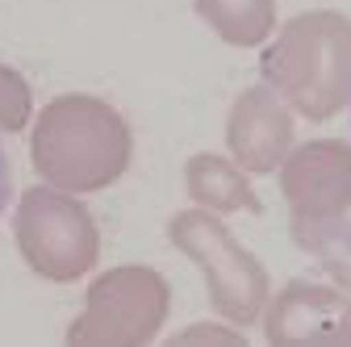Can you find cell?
Returning <instances> with one entry per match:
<instances>
[{
  "label": "cell",
  "mask_w": 351,
  "mask_h": 347,
  "mask_svg": "<svg viewBox=\"0 0 351 347\" xmlns=\"http://www.w3.org/2000/svg\"><path fill=\"white\" fill-rule=\"evenodd\" d=\"M201 339L243 347V335H239V331H230V326H189V331H180V335H171V343H201Z\"/></svg>",
  "instance_id": "obj_13"
},
{
  "label": "cell",
  "mask_w": 351,
  "mask_h": 347,
  "mask_svg": "<svg viewBox=\"0 0 351 347\" xmlns=\"http://www.w3.org/2000/svg\"><path fill=\"white\" fill-rule=\"evenodd\" d=\"M171 310L167 280L147 264H121L101 272L84 293V314L67 326L71 347H143Z\"/></svg>",
  "instance_id": "obj_5"
},
{
  "label": "cell",
  "mask_w": 351,
  "mask_h": 347,
  "mask_svg": "<svg viewBox=\"0 0 351 347\" xmlns=\"http://www.w3.org/2000/svg\"><path fill=\"white\" fill-rule=\"evenodd\" d=\"M167 239L205 272L209 306L226 322L234 326L259 322L263 306H268V272L209 209H180L167 222Z\"/></svg>",
  "instance_id": "obj_4"
},
{
  "label": "cell",
  "mask_w": 351,
  "mask_h": 347,
  "mask_svg": "<svg viewBox=\"0 0 351 347\" xmlns=\"http://www.w3.org/2000/svg\"><path fill=\"white\" fill-rule=\"evenodd\" d=\"M263 84L305 121H330L351 105V17L297 13L259 59Z\"/></svg>",
  "instance_id": "obj_2"
},
{
  "label": "cell",
  "mask_w": 351,
  "mask_h": 347,
  "mask_svg": "<svg viewBox=\"0 0 351 347\" xmlns=\"http://www.w3.org/2000/svg\"><path fill=\"white\" fill-rule=\"evenodd\" d=\"M272 347H351V297L314 280H289L263 318Z\"/></svg>",
  "instance_id": "obj_7"
},
{
  "label": "cell",
  "mask_w": 351,
  "mask_h": 347,
  "mask_svg": "<svg viewBox=\"0 0 351 347\" xmlns=\"http://www.w3.org/2000/svg\"><path fill=\"white\" fill-rule=\"evenodd\" d=\"M9 197H13V167H9L5 147H0V213L9 209Z\"/></svg>",
  "instance_id": "obj_14"
},
{
  "label": "cell",
  "mask_w": 351,
  "mask_h": 347,
  "mask_svg": "<svg viewBox=\"0 0 351 347\" xmlns=\"http://www.w3.org/2000/svg\"><path fill=\"white\" fill-rule=\"evenodd\" d=\"M34 171L63 193H101L134 159L130 121L101 97L67 93L38 113L29 134Z\"/></svg>",
  "instance_id": "obj_1"
},
{
  "label": "cell",
  "mask_w": 351,
  "mask_h": 347,
  "mask_svg": "<svg viewBox=\"0 0 351 347\" xmlns=\"http://www.w3.org/2000/svg\"><path fill=\"white\" fill-rule=\"evenodd\" d=\"M13 239L29 272L55 285L88 276L101 259V230L93 213L55 184H34L21 193L13 213Z\"/></svg>",
  "instance_id": "obj_3"
},
{
  "label": "cell",
  "mask_w": 351,
  "mask_h": 347,
  "mask_svg": "<svg viewBox=\"0 0 351 347\" xmlns=\"http://www.w3.org/2000/svg\"><path fill=\"white\" fill-rule=\"evenodd\" d=\"M293 239L351 293V218L347 213L326 222H293Z\"/></svg>",
  "instance_id": "obj_11"
},
{
  "label": "cell",
  "mask_w": 351,
  "mask_h": 347,
  "mask_svg": "<svg viewBox=\"0 0 351 347\" xmlns=\"http://www.w3.org/2000/svg\"><path fill=\"white\" fill-rule=\"evenodd\" d=\"M201 21L226 42V47H263L276 25V0H197Z\"/></svg>",
  "instance_id": "obj_10"
},
{
  "label": "cell",
  "mask_w": 351,
  "mask_h": 347,
  "mask_svg": "<svg viewBox=\"0 0 351 347\" xmlns=\"http://www.w3.org/2000/svg\"><path fill=\"white\" fill-rule=\"evenodd\" d=\"M29 113H34L29 80L9 63H0V134H21L29 125Z\"/></svg>",
  "instance_id": "obj_12"
},
{
  "label": "cell",
  "mask_w": 351,
  "mask_h": 347,
  "mask_svg": "<svg viewBox=\"0 0 351 347\" xmlns=\"http://www.w3.org/2000/svg\"><path fill=\"white\" fill-rule=\"evenodd\" d=\"M280 193L293 222H326L351 209V147L343 139L301 143L280 163Z\"/></svg>",
  "instance_id": "obj_6"
},
{
  "label": "cell",
  "mask_w": 351,
  "mask_h": 347,
  "mask_svg": "<svg viewBox=\"0 0 351 347\" xmlns=\"http://www.w3.org/2000/svg\"><path fill=\"white\" fill-rule=\"evenodd\" d=\"M226 147L243 171H276L293 151V109L268 84L243 88L226 117Z\"/></svg>",
  "instance_id": "obj_8"
},
{
  "label": "cell",
  "mask_w": 351,
  "mask_h": 347,
  "mask_svg": "<svg viewBox=\"0 0 351 347\" xmlns=\"http://www.w3.org/2000/svg\"><path fill=\"white\" fill-rule=\"evenodd\" d=\"M184 189L209 213H259V197L247 180V171L222 155H193L184 163Z\"/></svg>",
  "instance_id": "obj_9"
}]
</instances>
